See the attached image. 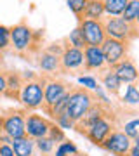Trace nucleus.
Listing matches in <instances>:
<instances>
[{"label": "nucleus", "instance_id": "1", "mask_svg": "<svg viewBox=\"0 0 139 156\" xmlns=\"http://www.w3.org/2000/svg\"><path fill=\"white\" fill-rule=\"evenodd\" d=\"M40 38L44 40V30H31L26 21H19L11 26V47L19 56L26 57L28 54L40 52Z\"/></svg>", "mask_w": 139, "mask_h": 156}, {"label": "nucleus", "instance_id": "2", "mask_svg": "<svg viewBox=\"0 0 139 156\" xmlns=\"http://www.w3.org/2000/svg\"><path fill=\"white\" fill-rule=\"evenodd\" d=\"M44 85L45 76L44 75H35L30 80H24V83L19 92V102L24 108V111H33L38 109L44 104Z\"/></svg>", "mask_w": 139, "mask_h": 156}, {"label": "nucleus", "instance_id": "3", "mask_svg": "<svg viewBox=\"0 0 139 156\" xmlns=\"http://www.w3.org/2000/svg\"><path fill=\"white\" fill-rule=\"evenodd\" d=\"M94 102H96L94 92L83 89V87L71 89L70 99H68V106H66V116L70 118L73 123H77L78 120L87 113V109H89Z\"/></svg>", "mask_w": 139, "mask_h": 156}, {"label": "nucleus", "instance_id": "4", "mask_svg": "<svg viewBox=\"0 0 139 156\" xmlns=\"http://www.w3.org/2000/svg\"><path fill=\"white\" fill-rule=\"evenodd\" d=\"M103 28H104V35L108 38H115V40H122V42H129L137 38L139 35L136 31L132 24H129L127 21H123L120 16H108L101 19Z\"/></svg>", "mask_w": 139, "mask_h": 156}, {"label": "nucleus", "instance_id": "5", "mask_svg": "<svg viewBox=\"0 0 139 156\" xmlns=\"http://www.w3.org/2000/svg\"><path fill=\"white\" fill-rule=\"evenodd\" d=\"M44 76H45V85H44V104H42V109L47 115L50 111V108L54 106L64 94H68L71 90V85L68 83L66 80H63V78L47 76V75H44Z\"/></svg>", "mask_w": 139, "mask_h": 156}, {"label": "nucleus", "instance_id": "6", "mask_svg": "<svg viewBox=\"0 0 139 156\" xmlns=\"http://www.w3.org/2000/svg\"><path fill=\"white\" fill-rule=\"evenodd\" d=\"M24 109H12V111L5 113V115H0V132L2 134L9 135L11 139H17L26 135L24 132Z\"/></svg>", "mask_w": 139, "mask_h": 156}, {"label": "nucleus", "instance_id": "7", "mask_svg": "<svg viewBox=\"0 0 139 156\" xmlns=\"http://www.w3.org/2000/svg\"><path fill=\"white\" fill-rule=\"evenodd\" d=\"M101 50H103V56H104L106 66L113 68L120 61L127 59L129 42H122V40H115V38H108L106 37L104 42L101 44Z\"/></svg>", "mask_w": 139, "mask_h": 156}, {"label": "nucleus", "instance_id": "8", "mask_svg": "<svg viewBox=\"0 0 139 156\" xmlns=\"http://www.w3.org/2000/svg\"><path fill=\"white\" fill-rule=\"evenodd\" d=\"M115 127H117V123H115V115L111 111V113H108V115H104L103 118H99V120L90 127V130L87 132L85 137H87L94 146H99L101 147V144H103L106 137L115 130Z\"/></svg>", "mask_w": 139, "mask_h": 156}, {"label": "nucleus", "instance_id": "9", "mask_svg": "<svg viewBox=\"0 0 139 156\" xmlns=\"http://www.w3.org/2000/svg\"><path fill=\"white\" fill-rule=\"evenodd\" d=\"M111 111H113V109L110 108V104H101V102L96 101L94 104L87 109V113H85V115H83V116L75 123V127H73V128H75L80 135L85 137L87 132L90 130V127H92L99 118H103L104 115H108V113H111Z\"/></svg>", "mask_w": 139, "mask_h": 156}, {"label": "nucleus", "instance_id": "10", "mask_svg": "<svg viewBox=\"0 0 139 156\" xmlns=\"http://www.w3.org/2000/svg\"><path fill=\"white\" fill-rule=\"evenodd\" d=\"M101 147L115 156H129V151L132 147V139L127 137L122 130H113L101 144Z\"/></svg>", "mask_w": 139, "mask_h": 156}, {"label": "nucleus", "instance_id": "11", "mask_svg": "<svg viewBox=\"0 0 139 156\" xmlns=\"http://www.w3.org/2000/svg\"><path fill=\"white\" fill-rule=\"evenodd\" d=\"M85 71V62H83V50L75 49L66 45L61 54V73H82Z\"/></svg>", "mask_w": 139, "mask_h": 156}, {"label": "nucleus", "instance_id": "12", "mask_svg": "<svg viewBox=\"0 0 139 156\" xmlns=\"http://www.w3.org/2000/svg\"><path fill=\"white\" fill-rule=\"evenodd\" d=\"M78 30L82 33L85 45H101L104 42L106 35L101 21H92V19H80L78 21Z\"/></svg>", "mask_w": 139, "mask_h": 156}, {"label": "nucleus", "instance_id": "13", "mask_svg": "<svg viewBox=\"0 0 139 156\" xmlns=\"http://www.w3.org/2000/svg\"><path fill=\"white\" fill-rule=\"evenodd\" d=\"M50 125H52V120H47L40 115H28L24 120V132L30 139L37 140L49 134Z\"/></svg>", "mask_w": 139, "mask_h": 156}, {"label": "nucleus", "instance_id": "14", "mask_svg": "<svg viewBox=\"0 0 139 156\" xmlns=\"http://www.w3.org/2000/svg\"><path fill=\"white\" fill-rule=\"evenodd\" d=\"M37 66L42 69V75L47 76H56L57 73H61V56L50 54L47 50L37 52Z\"/></svg>", "mask_w": 139, "mask_h": 156}, {"label": "nucleus", "instance_id": "15", "mask_svg": "<svg viewBox=\"0 0 139 156\" xmlns=\"http://www.w3.org/2000/svg\"><path fill=\"white\" fill-rule=\"evenodd\" d=\"M83 62H85V71H101L103 68H106L101 45H87L83 49Z\"/></svg>", "mask_w": 139, "mask_h": 156}, {"label": "nucleus", "instance_id": "16", "mask_svg": "<svg viewBox=\"0 0 139 156\" xmlns=\"http://www.w3.org/2000/svg\"><path fill=\"white\" fill-rule=\"evenodd\" d=\"M113 69H115V73H117V76L120 78V82L122 83H136L139 80V71L137 68H136V64H134L130 59H123V61H120L118 64H115L113 66Z\"/></svg>", "mask_w": 139, "mask_h": 156}, {"label": "nucleus", "instance_id": "17", "mask_svg": "<svg viewBox=\"0 0 139 156\" xmlns=\"http://www.w3.org/2000/svg\"><path fill=\"white\" fill-rule=\"evenodd\" d=\"M99 80H101V83H103V87L106 89V92H110V94H113V95L120 94L122 82H120V78L117 76V73H115L113 68H110V66L103 68L99 71Z\"/></svg>", "mask_w": 139, "mask_h": 156}, {"label": "nucleus", "instance_id": "18", "mask_svg": "<svg viewBox=\"0 0 139 156\" xmlns=\"http://www.w3.org/2000/svg\"><path fill=\"white\" fill-rule=\"evenodd\" d=\"M24 83L21 73L16 71H5V97L9 99L17 101L19 99V92H21V87Z\"/></svg>", "mask_w": 139, "mask_h": 156}, {"label": "nucleus", "instance_id": "19", "mask_svg": "<svg viewBox=\"0 0 139 156\" xmlns=\"http://www.w3.org/2000/svg\"><path fill=\"white\" fill-rule=\"evenodd\" d=\"M11 147H12V151H14V154L16 156H33L35 140L30 139L28 135H23V137L12 139Z\"/></svg>", "mask_w": 139, "mask_h": 156}, {"label": "nucleus", "instance_id": "20", "mask_svg": "<svg viewBox=\"0 0 139 156\" xmlns=\"http://www.w3.org/2000/svg\"><path fill=\"white\" fill-rule=\"evenodd\" d=\"M104 17V5L103 0H87V5L83 11L82 19H92V21H101Z\"/></svg>", "mask_w": 139, "mask_h": 156}, {"label": "nucleus", "instance_id": "21", "mask_svg": "<svg viewBox=\"0 0 139 156\" xmlns=\"http://www.w3.org/2000/svg\"><path fill=\"white\" fill-rule=\"evenodd\" d=\"M129 0H103L104 16H122Z\"/></svg>", "mask_w": 139, "mask_h": 156}, {"label": "nucleus", "instance_id": "22", "mask_svg": "<svg viewBox=\"0 0 139 156\" xmlns=\"http://www.w3.org/2000/svg\"><path fill=\"white\" fill-rule=\"evenodd\" d=\"M137 14H139V0H129L120 17H122L123 21H127L129 24H134Z\"/></svg>", "mask_w": 139, "mask_h": 156}, {"label": "nucleus", "instance_id": "23", "mask_svg": "<svg viewBox=\"0 0 139 156\" xmlns=\"http://www.w3.org/2000/svg\"><path fill=\"white\" fill-rule=\"evenodd\" d=\"M122 101L129 106H137L139 104V83H129L127 89H125V94H123Z\"/></svg>", "mask_w": 139, "mask_h": 156}, {"label": "nucleus", "instance_id": "24", "mask_svg": "<svg viewBox=\"0 0 139 156\" xmlns=\"http://www.w3.org/2000/svg\"><path fill=\"white\" fill-rule=\"evenodd\" d=\"M78 153H80V151H78V147L75 146V142L64 139L63 142H59V144H57L54 156H77Z\"/></svg>", "mask_w": 139, "mask_h": 156}, {"label": "nucleus", "instance_id": "25", "mask_svg": "<svg viewBox=\"0 0 139 156\" xmlns=\"http://www.w3.org/2000/svg\"><path fill=\"white\" fill-rule=\"evenodd\" d=\"M56 146H57V144H56V142L50 139V137H47V135L35 140V147H37V149H38L44 156L52 154V153H54V149H56Z\"/></svg>", "mask_w": 139, "mask_h": 156}, {"label": "nucleus", "instance_id": "26", "mask_svg": "<svg viewBox=\"0 0 139 156\" xmlns=\"http://www.w3.org/2000/svg\"><path fill=\"white\" fill-rule=\"evenodd\" d=\"M66 44L70 45V47H75V49H80V50H83L87 45H85V40H83V37H82V33H80V30H78V26L73 31H70V35H68L66 38Z\"/></svg>", "mask_w": 139, "mask_h": 156}, {"label": "nucleus", "instance_id": "27", "mask_svg": "<svg viewBox=\"0 0 139 156\" xmlns=\"http://www.w3.org/2000/svg\"><path fill=\"white\" fill-rule=\"evenodd\" d=\"M66 5L70 7V11L80 21L83 17V11H85V5H87V0H66Z\"/></svg>", "mask_w": 139, "mask_h": 156}, {"label": "nucleus", "instance_id": "28", "mask_svg": "<svg viewBox=\"0 0 139 156\" xmlns=\"http://www.w3.org/2000/svg\"><path fill=\"white\" fill-rule=\"evenodd\" d=\"M11 49V28L0 24V52Z\"/></svg>", "mask_w": 139, "mask_h": 156}, {"label": "nucleus", "instance_id": "29", "mask_svg": "<svg viewBox=\"0 0 139 156\" xmlns=\"http://www.w3.org/2000/svg\"><path fill=\"white\" fill-rule=\"evenodd\" d=\"M122 132L127 135V137L134 139V137L139 134V118H134V120L127 122L125 125H123V130H122Z\"/></svg>", "mask_w": 139, "mask_h": 156}, {"label": "nucleus", "instance_id": "30", "mask_svg": "<svg viewBox=\"0 0 139 156\" xmlns=\"http://www.w3.org/2000/svg\"><path fill=\"white\" fill-rule=\"evenodd\" d=\"M47 137H50L56 144H59V142H63V140L66 139V137H64V132H63V128H59L54 122H52V125H50V128H49V134H47Z\"/></svg>", "mask_w": 139, "mask_h": 156}, {"label": "nucleus", "instance_id": "31", "mask_svg": "<svg viewBox=\"0 0 139 156\" xmlns=\"http://www.w3.org/2000/svg\"><path fill=\"white\" fill-rule=\"evenodd\" d=\"M78 83L82 85L83 89L90 90V92H94L97 89V80L94 76H78Z\"/></svg>", "mask_w": 139, "mask_h": 156}, {"label": "nucleus", "instance_id": "32", "mask_svg": "<svg viewBox=\"0 0 139 156\" xmlns=\"http://www.w3.org/2000/svg\"><path fill=\"white\" fill-rule=\"evenodd\" d=\"M54 123L59 128H63V130H64V128H73V127H75V123H73L66 115H63V116H59L57 120H54Z\"/></svg>", "mask_w": 139, "mask_h": 156}, {"label": "nucleus", "instance_id": "33", "mask_svg": "<svg viewBox=\"0 0 139 156\" xmlns=\"http://www.w3.org/2000/svg\"><path fill=\"white\" fill-rule=\"evenodd\" d=\"M5 94V71H0V95Z\"/></svg>", "mask_w": 139, "mask_h": 156}, {"label": "nucleus", "instance_id": "34", "mask_svg": "<svg viewBox=\"0 0 139 156\" xmlns=\"http://www.w3.org/2000/svg\"><path fill=\"white\" fill-rule=\"evenodd\" d=\"M129 156H139V147L132 146V147H130V151H129Z\"/></svg>", "mask_w": 139, "mask_h": 156}, {"label": "nucleus", "instance_id": "35", "mask_svg": "<svg viewBox=\"0 0 139 156\" xmlns=\"http://www.w3.org/2000/svg\"><path fill=\"white\" fill-rule=\"evenodd\" d=\"M132 26L136 28V31H137V35H139V14H137V17H136V21H134Z\"/></svg>", "mask_w": 139, "mask_h": 156}, {"label": "nucleus", "instance_id": "36", "mask_svg": "<svg viewBox=\"0 0 139 156\" xmlns=\"http://www.w3.org/2000/svg\"><path fill=\"white\" fill-rule=\"evenodd\" d=\"M132 146H136V147H139V134H137V135H136V137L132 139Z\"/></svg>", "mask_w": 139, "mask_h": 156}, {"label": "nucleus", "instance_id": "37", "mask_svg": "<svg viewBox=\"0 0 139 156\" xmlns=\"http://www.w3.org/2000/svg\"><path fill=\"white\" fill-rule=\"evenodd\" d=\"M77 156H85V154H82V153H78V154Z\"/></svg>", "mask_w": 139, "mask_h": 156}, {"label": "nucleus", "instance_id": "38", "mask_svg": "<svg viewBox=\"0 0 139 156\" xmlns=\"http://www.w3.org/2000/svg\"><path fill=\"white\" fill-rule=\"evenodd\" d=\"M137 83H139V80H137Z\"/></svg>", "mask_w": 139, "mask_h": 156}]
</instances>
